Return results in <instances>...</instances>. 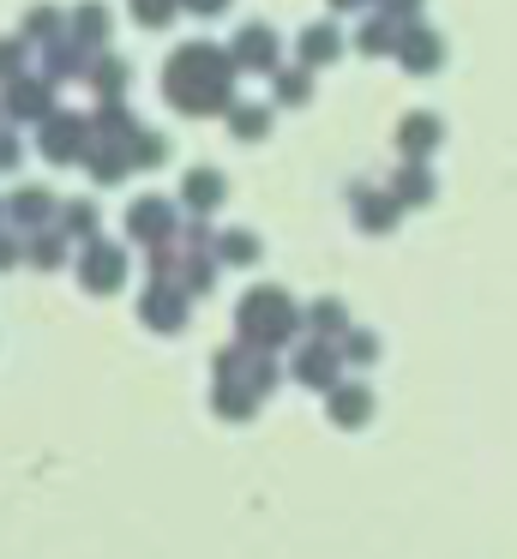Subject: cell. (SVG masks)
Here are the masks:
<instances>
[{
    "instance_id": "cell-1",
    "label": "cell",
    "mask_w": 517,
    "mask_h": 559,
    "mask_svg": "<svg viewBox=\"0 0 517 559\" xmlns=\"http://www.w3.org/2000/svg\"><path fill=\"white\" fill-rule=\"evenodd\" d=\"M235 337L252 343V349L283 355L295 337H307V307L289 301L283 283H252V289L235 301Z\"/></svg>"
},
{
    "instance_id": "cell-2",
    "label": "cell",
    "mask_w": 517,
    "mask_h": 559,
    "mask_svg": "<svg viewBox=\"0 0 517 559\" xmlns=\"http://www.w3.org/2000/svg\"><path fill=\"white\" fill-rule=\"evenodd\" d=\"M235 79H240V67H235L228 49H216V43H180V49H168V61H163V97H168V109H175L187 91L235 85Z\"/></svg>"
},
{
    "instance_id": "cell-3",
    "label": "cell",
    "mask_w": 517,
    "mask_h": 559,
    "mask_svg": "<svg viewBox=\"0 0 517 559\" xmlns=\"http://www.w3.org/2000/svg\"><path fill=\"white\" fill-rule=\"evenodd\" d=\"M31 133H36V157H43L48 169H79L84 151L96 145V133H91V109H55L48 121H36Z\"/></svg>"
},
{
    "instance_id": "cell-4",
    "label": "cell",
    "mask_w": 517,
    "mask_h": 559,
    "mask_svg": "<svg viewBox=\"0 0 517 559\" xmlns=\"http://www.w3.org/2000/svg\"><path fill=\"white\" fill-rule=\"evenodd\" d=\"M180 223H187V211H180V199H168V193H139V199H127V241H132V247L180 241Z\"/></svg>"
},
{
    "instance_id": "cell-5",
    "label": "cell",
    "mask_w": 517,
    "mask_h": 559,
    "mask_svg": "<svg viewBox=\"0 0 517 559\" xmlns=\"http://www.w3.org/2000/svg\"><path fill=\"white\" fill-rule=\"evenodd\" d=\"M127 247L108 241V235H96V241L79 247V259H72V271H79V289L84 295H115L120 283H127Z\"/></svg>"
},
{
    "instance_id": "cell-6",
    "label": "cell",
    "mask_w": 517,
    "mask_h": 559,
    "mask_svg": "<svg viewBox=\"0 0 517 559\" xmlns=\"http://www.w3.org/2000/svg\"><path fill=\"white\" fill-rule=\"evenodd\" d=\"M55 109H60L55 79H43V73H24V79H7V85H0V115H7L12 127H36Z\"/></svg>"
},
{
    "instance_id": "cell-7",
    "label": "cell",
    "mask_w": 517,
    "mask_h": 559,
    "mask_svg": "<svg viewBox=\"0 0 517 559\" xmlns=\"http://www.w3.org/2000/svg\"><path fill=\"white\" fill-rule=\"evenodd\" d=\"M187 313H192V295L180 289V283H163L151 277L139 295V325L156 331V337H175V331H187Z\"/></svg>"
},
{
    "instance_id": "cell-8",
    "label": "cell",
    "mask_w": 517,
    "mask_h": 559,
    "mask_svg": "<svg viewBox=\"0 0 517 559\" xmlns=\"http://www.w3.org/2000/svg\"><path fill=\"white\" fill-rule=\"evenodd\" d=\"M343 349L337 343H325V337H301L295 343V355H289V379L295 385H307V391H331L337 379H343Z\"/></svg>"
},
{
    "instance_id": "cell-9",
    "label": "cell",
    "mask_w": 517,
    "mask_h": 559,
    "mask_svg": "<svg viewBox=\"0 0 517 559\" xmlns=\"http://www.w3.org/2000/svg\"><path fill=\"white\" fill-rule=\"evenodd\" d=\"M349 217H355V229L361 235H391L397 229V217H403V205H397V193L391 187H379V181H349Z\"/></svg>"
},
{
    "instance_id": "cell-10",
    "label": "cell",
    "mask_w": 517,
    "mask_h": 559,
    "mask_svg": "<svg viewBox=\"0 0 517 559\" xmlns=\"http://www.w3.org/2000/svg\"><path fill=\"white\" fill-rule=\"evenodd\" d=\"M228 55H235L240 73H259V79H271L277 67H283V43H277L271 25H240L235 37H228Z\"/></svg>"
},
{
    "instance_id": "cell-11",
    "label": "cell",
    "mask_w": 517,
    "mask_h": 559,
    "mask_svg": "<svg viewBox=\"0 0 517 559\" xmlns=\"http://www.w3.org/2000/svg\"><path fill=\"white\" fill-rule=\"evenodd\" d=\"M439 139H445V121L433 109H409V115H397V127H391L397 157H409V163H433Z\"/></svg>"
},
{
    "instance_id": "cell-12",
    "label": "cell",
    "mask_w": 517,
    "mask_h": 559,
    "mask_svg": "<svg viewBox=\"0 0 517 559\" xmlns=\"http://www.w3.org/2000/svg\"><path fill=\"white\" fill-rule=\"evenodd\" d=\"M373 409H379V403H373V385H367V379H337V385L325 391V421L343 427V433L367 427Z\"/></svg>"
},
{
    "instance_id": "cell-13",
    "label": "cell",
    "mask_w": 517,
    "mask_h": 559,
    "mask_svg": "<svg viewBox=\"0 0 517 559\" xmlns=\"http://www.w3.org/2000/svg\"><path fill=\"white\" fill-rule=\"evenodd\" d=\"M397 67H403L409 79H433L445 67V43H439V31H427L415 19V25H403V43H397Z\"/></svg>"
},
{
    "instance_id": "cell-14",
    "label": "cell",
    "mask_w": 517,
    "mask_h": 559,
    "mask_svg": "<svg viewBox=\"0 0 517 559\" xmlns=\"http://www.w3.org/2000/svg\"><path fill=\"white\" fill-rule=\"evenodd\" d=\"M180 211L187 217H211L216 205L228 199V181H223V169H211V163H192L187 175H180Z\"/></svg>"
},
{
    "instance_id": "cell-15",
    "label": "cell",
    "mask_w": 517,
    "mask_h": 559,
    "mask_svg": "<svg viewBox=\"0 0 517 559\" xmlns=\"http://www.w3.org/2000/svg\"><path fill=\"white\" fill-rule=\"evenodd\" d=\"M55 211H60V199L48 193V187H36V181H19L7 193V223L12 229H48V223H55Z\"/></svg>"
},
{
    "instance_id": "cell-16",
    "label": "cell",
    "mask_w": 517,
    "mask_h": 559,
    "mask_svg": "<svg viewBox=\"0 0 517 559\" xmlns=\"http://www.w3.org/2000/svg\"><path fill=\"white\" fill-rule=\"evenodd\" d=\"M91 55H96V49H84V43L67 31L60 43H43V61H36V73H43V79H55V85H72V79H84Z\"/></svg>"
},
{
    "instance_id": "cell-17",
    "label": "cell",
    "mask_w": 517,
    "mask_h": 559,
    "mask_svg": "<svg viewBox=\"0 0 517 559\" xmlns=\"http://www.w3.org/2000/svg\"><path fill=\"white\" fill-rule=\"evenodd\" d=\"M84 91H91L96 103L103 97H127V85H132V67H127V55H115V49H96L91 55V67H84V79H79Z\"/></svg>"
},
{
    "instance_id": "cell-18",
    "label": "cell",
    "mask_w": 517,
    "mask_h": 559,
    "mask_svg": "<svg viewBox=\"0 0 517 559\" xmlns=\"http://www.w3.org/2000/svg\"><path fill=\"white\" fill-rule=\"evenodd\" d=\"M211 415L228 427L252 421V415H259V391H252L247 379H211Z\"/></svg>"
},
{
    "instance_id": "cell-19",
    "label": "cell",
    "mask_w": 517,
    "mask_h": 559,
    "mask_svg": "<svg viewBox=\"0 0 517 559\" xmlns=\"http://www.w3.org/2000/svg\"><path fill=\"white\" fill-rule=\"evenodd\" d=\"M139 115L127 109V97H103V103H91V133H96V145H127L132 133H139Z\"/></svg>"
},
{
    "instance_id": "cell-20",
    "label": "cell",
    "mask_w": 517,
    "mask_h": 559,
    "mask_svg": "<svg viewBox=\"0 0 517 559\" xmlns=\"http://www.w3.org/2000/svg\"><path fill=\"white\" fill-rule=\"evenodd\" d=\"M397 193V205L403 211H421V205H433V193H439V181H433V163H397L391 169V181H385Z\"/></svg>"
},
{
    "instance_id": "cell-21",
    "label": "cell",
    "mask_w": 517,
    "mask_h": 559,
    "mask_svg": "<svg viewBox=\"0 0 517 559\" xmlns=\"http://www.w3.org/2000/svg\"><path fill=\"white\" fill-rule=\"evenodd\" d=\"M72 241L60 235V223H48V229H31L24 235V265L31 271H60V265H72Z\"/></svg>"
},
{
    "instance_id": "cell-22",
    "label": "cell",
    "mask_w": 517,
    "mask_h": 559,
    "mask_svg": "<svg viewBox=\"0 0 517 559\" xmlns=\"http://www.w3.org/2000/svg\"><path fill=\"white\" fill-rule=\"evenodd\" d=\"M271 121H277V103H252V97H235V109L223 115V127L240 139V145H259V139H271Z\"/></svg>"
},
{
    "instance_id": "cell-23",
    "label": "cell",
    "mask_w": 517,
    "mask_h": 559,
    "mask_svg": "<svg viewBox=\"0 0 517 559\" xmlns=\"http://www.w3.org/2000/svg\"><path fill=\"white\" fill-rule=\"evenodd\" d=\"M343 43H349L343 31H337L331 19H319V25H307V31L295 37V61H301V67H331L337 55H343Z\"/></svg>"
},
{
    "instance_id": "cell-24",
    "label": "cell",
    "mask_w": 517,
    "mask_h": 559,
    "mask_svg": "<svg viewBox=\"0 0 517 559\" xmlns=\"http://www.w3.org/2000/svg\"><path fill=\"white\" fill-rule=\"evenodd\" d=\"M79 169L91 175V187H120L127 175H139V169H132V157H127V145H91Z\"/></svg>"
},
{
    "instance_id": "cell-25",
    "label": "cell",
    "mask_w": 517,
    "mask_h": 559,
    "mask_svg": "<svg viewBox=\"0 0 517 559\" xmlns=\"http://www.w3.org/2000/svg\"><path fill=\"white\" fill-rule=\"evenodd\" d=\"M55 223H60V235H67V241H96V235H103V217H96V199H60V211H55Z\"/></svg>"
},
{
    "instance_id": "cell-26",
    "label": "cell",
    "mask_w": 517,
    "mask_h": 559,
    "mask_svg": "<svg viewBox=\"0 0 517 559\" xmlns=\"http://www.w3.org/2000/svg\"><path fill=\"white\" fill-rule=\"evenodd\" d=\"M349 43H355L361 55H373V61H385V55H397V43H403V25H397V19H385V13H367Z\"/></svg>"
},
{
    "instance_id": "cell-27",
    "label": "cell",
    "mask_w": 517,
    "mask_h": 559,
    "mask_svg": "<svg viewBox=\"0 0 517 559\" xmlns=\"http://www.w3.org/2000/svg\"><path fill=\"white\" fill-rule=\"evenodd\" d=\"M271 103L277 109H307L313 103V67H277L271 73Z\"/></svg>"
},
{
    "instance_id": "cell-28",
    "label": "cell",
    "mask_w": 517,
    "mask_h": 559,
    "mask_svg": "<svg viewBox=\"0 0 517 559\" xmlns=\"http://www.w3.org/2000/svg\"><path fill=\"white\" fill-rule=\"evenodd\" d=\"M343 331H349V307L337 301V295H319V301H307V337L343 343Z\"/></svg>"
},
{
    "instance_id": "cell-29",
    "label": "cell",
    "mask_w": 517,
    "mask_h": 559,
    "mask_svg": "<svg viewBox=\"0 0 517 559\" xmlns=\"http://www.w3.org/2000/svg\"><path fill=\"white\" fill-rule=\"evenodd\" d=\"M67 31L84 43V49H103V43H108V7H96V0H79V7L67 13Z\"/></svg>"
},
{
    "instance_id": "cell-30",
    "label": "cell",
    "mask_w": 517,
    "mask_h": 559,
    "mask_svg": "<svg viewBox=\"0 0 517 559\" xmlns=\"http://www.w3.org/2000/svg\"><path fill=\"white\" fill-rule=\"evenodd\" d=\"M19 37L36 43V49H43V43H60L67 37V13H60V7H31L24 25H19Z\"/></svg>"
},
{
    "instance_id": "cell-31",
    "label": "cell",
    "mask_w": 517,
    "mask_h": 559,
    "mask_svg": "<svg viewBox=\"0 0 517 559\" xmlns=\"http://www.w3.org/2000/svg\"><path fill=\"white\" fill-rule=\"evenodd\" d=\"M127 157H132V169H163L168 163V133L163 127H139V133L127 139Z\"/></svg>"
},
{
    "instance_id": "cell-32",
    "label": "cell",
    "mask_w": 517,
    "mask_h": 559,
    "mask_svg": "<svg viewBox=\"0 0 517 559\" xmlns=\"http://www.w3.org/2000/svg\"><path fill=\"white\" fill-rule=\"evenodd\" d=\"M216 271H223V259H216V253H187V265H180V289L199 301V295L216 289Z\"/></svg>"
},
{
    "instance_id": "cell-33",
    "label": "cell",
    "mask_w": 517,
    "mask_h": 559,
    "mask_svg": "<svg viewBox=\"0 0 517 559\" xmlns=\"http://www.w3.org/2000/svg\"><path fill=\"white\" fill-rule=\"evenodd\" d=\"M216 259H223V265H259V235L252 229H223L216 235Z\"/></svg>"
},
{
    "instance_id": "cell-34",
    "label": "cell",
    "mask_w": 517,
    "mask_h": 559,
    "mask_svg": "<svg viewBox=\"0 0 517 559\" xmlns=\"http://www.w3.org/2000/svg\"><path fill=\"white\" fill-rule=\"evenodd\" d=\"M180 265H187V247L180 241H163V247H144V271L163 283H180Z\"/></svg>"
},
{
    "instance_id": "cell-35",
    "label": "cell",
    "mask_w": 517,
    "mask_h": 559,
    "mask_svg": "<svg viewBox=\"0 0 517 559\" xmlns=\"http://www.w3.org/2000/svg\"><path fill=\"white\" fill-rule=\"evenodd\" d=\"M337 349H343V361H349V367H373V361H379V337H373L367 325H349Z\"/></svg>"
},
{
    "instance_id": "cell-36",
    "label": "cell",
    "mask_w": 517,
    "mask_h": 559,
    "mask_svg": "<svg viewBox=\"0 0 517 559\" xmlns=\"http://www.w3.org/2000/svg\"><path fill=\"white\" fill-rule=\"evenodd\" d=\"M240 379H247V385L259 391V397H271L277 379H283V361H277L271 349H252V361H247V373H240Z\"/></svg>"
},
{
    "instance_id": "cell-37",
    "label": "cell",
    "mask_w": 517,
    "mask_h": 559,
    "mask_svg": "<svg viewBox=\"0 0 517 559\" xmlns=\"http://www.w3.org/2000/svg\"><path fill=\"white\" fill-rule=\"evenodd\" d=\"M247 361H252V343H223V349L211 355V379H240L247 373Z\"/></svg>"
},
{
    "instance_id": "cell-38",
    "label": "cell",
    "mask_w": 517,
    "mask_h": 559,
    "mask_svg": "<svg viewBox=\"0 0 517 559\" xmlns=\"http://www.w3.org/2000/svg\"><path fill=\"white\" fill-rule=\"evenodd\" d=\"M175 13H187L180 0H132V19H139L144 31H163V25H175Z\"/></svg>"
},
{
    "instance_id": "cell-39",
    "label": "cell",
    "mask_w": 517,
    "mask_h": 559,
    "mask_svg": "<svg viewBox=\"0 0 517 559\" xmlns=\"http://www.w3.org/2000/svg\"><path fill=\"white\" fill-rule=\"evenodd\" d=\"M24 73H31V43L0 37V85H7V79H24Z\"/></svg>"
},
{
    "instance_id": "cell-40",
    "label": "cell",
    "mask_w": 517,
    "mask_h": 559,
    "mask_svg": "<svg viewBox=\"0 0 517 559\" xmlns=\"http://www.w3.org/2000/svg\"><path fill=\"white\" fill-rule=\"evenodd\" d=\"M216 235H223V229H211V217H187V223H180V247H187V253H216Z\"/></svg>"
},
{
    "instance_id": "cell-41",
    "label": "cell",
    "mask_w": 517,
    "mask_h": 559,
    "mask_svg": "<svg viewBox=\"0 0 517 559\" xmlns=\"http://www.w3.org/2000/svg\"><path fill=\"white\" fill-rule=\"evenodd\" d=\"M19 163H24V139H19L12 121H0V175H12Z\"/></svg>"
},
{
    "instance_id": "cell-42",
    "label": "cell",
    "mask_w": 517,
    "mask_h": 559,
    "mask_svg": "<svg viewBox=\"0 0 517 559\" xmlns=\"http://www.w3.org/2000/svg\"><path fill=\"white\" fill-rule=\"evenodd\" d=\"M24 265V229H12V223H0V271Z\"/></svg>"
},
{
    "instance_id": "cell-43",
    "label": "cell",
    "mask_w": 517,
    "mask_h": 559,
    "mask_svg": "<svg viewBox=\"0 0 517 559\" xmlns=\"http://www.w3.org/2000/svg\"><path fill=\"white\" fill-rule=\"evenodd\" d=\"M373 13L397 19V25H415V19H421V0H373Z\"/></svg>"
},
{
    "instance_id": "cell-44",
    "label": "cell",
    "mask_w": 517,
    "mask_h": 559,
    "mask_svg": "<svg viewBox=\"0 0 517 559\" xmlns=\"http://www.w3.org/2000/svg\"><path fill=\"white\" fill-rule=\"evenodd\" d=\"M180 7H187V13H199V19H216L228 0H180Z\"/></svg>"
},
{
    "instance_id": "cell-45",
    "label": "cell",
    "mask_w": 517,
    "mask_h": 559,
    "mask_svg": "<svg viewBox=\"0 0 517 559\" xmlns=\"http://www.w3.org/2000/svg\"><path fill=\"white\" fill-rule=\"evenodd\" d=\"M355 7H367V0H331V13H355Z\"/></svg>"
},
{
    "instance_id": "cell-46",
    "label": "cell",
    "mask_w": 517,
    "mask_h": 559,
    "mask_svg": "<svg viewBox=\"0 0 517 559\" xmlns=\"http://www.w3.org/2000/svg\"><path fill=\"white\" fill-rule=\"evenodd\" d=\"M0 223H7V199H0Z\"/></svg>"
},
{
    "instance_id": "cell-47",
    "label": "cell",
    "mask_w": 517,
    "mask_h": 559,
    "mask_svg": "<svg viewBox=\"0 0 517 559\" xmlns=\"http://www.w3.org/2000/svg\"><path fill=\"white\" fill-rule=\"evenodd\" d=\"M0 121H7V115H0Z\"/></svg>"
}]
</instances>
